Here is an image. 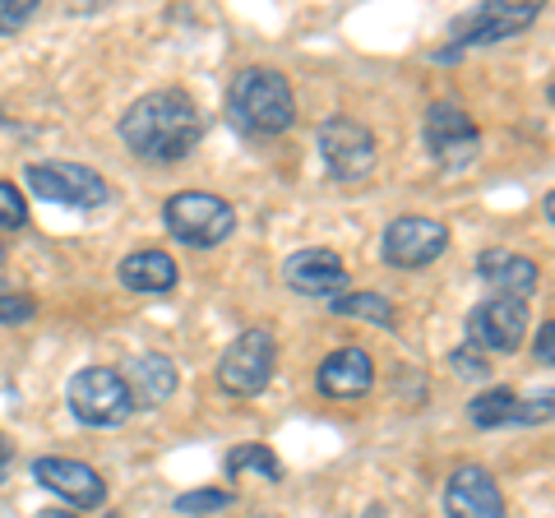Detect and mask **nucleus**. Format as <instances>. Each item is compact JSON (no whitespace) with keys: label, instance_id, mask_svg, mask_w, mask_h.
Returning <instances> with one entry per match:
<instances>
[{"label":"nucleus","instance_id":"obj_1","mask_svg":"<svg viewBox=\"0 0 555 518\" xmlns=\"http://www.w3.org/2000/svg\"><path fill=\"white\" fill-rule=\"evenodd\" d=\"M120 140L149 163H181L204 140V116L185 89H158L126 107Z\"/></svg>","mask_w":555,"mask_h":518},{"label":"nucleus","instance_id":"obj_2","mask_svg":"<svg viewBox=\"0 0 555 518\" xmlns=\"http://www.w3.org/2000/svg\"><path fill=\"white\" fill-rule=\"evenodd\" d=\"M228 116L241 134H255V140H269V134L292 130L297 120V93L283 70H269V65H250L241 70L228 89Z\"/></svg>","mask_w":555,"mask_h":518},{"label":"nucleus","instance_id":"obj_3","mask_svg":"<svg viewBox=\"0 0 555 518\" xmlns=\"http://www.w3.org/2000/svg\"><path fill=\"white\" fill-rule=\"evenodd\" d=\"M163 222L167 232L190 250H208L222 246L236 228V209L222 195H208V190H181L163 204Z\"/></svg>","mask_w":555,"mask_h":518},{"label":"nucleus","instance_id":"obj_4","mask_svg":"<svg viewBox=\"0 0 555 518\" xmlns=\"http://www.w3.org/2000/svg\"><path fill=\"white\" fill-rule=\"evenodd\" d=\"M65 403L83 426H98V430L126 426L130 412H134L126 379H120V371H107V366H83V371L69 375Z\"/></svg>","mask_w":555,"mask_h":518},{"label":"nucleus","instance_id":"obj_5","mask_svg":"<svg viewBox=\"0 0 555 518\" xmlns=\"http://www.w3.org/2000/svg\"><path fill=\"white\" fill-rule=\"evenodd\" d=\"M422 144H426V153H430V158H436L440 167L463 171V167L477 163V153H481V130H477V120L459 107V102L440 98V102H430V107H426Z\"/></svg>","mask_w":555,"mask_h":518},{"label":"nucleus","instance_id":"obj_6","mask_svg":"<svg viewBox=\"0 0 555 518\" xmlns=\"http://www.w3.org/2000/svg\"><path fill=\"white\" fill-rule=\"evenodd\" d=\"M278 366V348L269 329H246L228 342V352L218 357V385L236 393V399H255V393L269 389Z\"/></svg>","mask_w":555,"mask_h":518},{"label":"nucleus","instance_id":"obj_7","mask_svg":"<svg viewBox=\"0 0 555 518\" xmlns=\"http://www.w3.org/2000/svg\"><path fill=\"white\" fill-rule=\"evenodd\" d=\"M24 185L47 204H69V209H98L107 204V181L83 163H28Z\"/></svg>","mask_w":555,"mask_h":518},{"label":"nucleus","instance_id":"obj_8","mask_svg":"<svg viewBox=\"0 0 555 518\" xmlns=\"http://www.w3.org/2000/svg\"><path fill=\"white\" fill-rule=\"evenodd\" d=\"M528 306L524 301H514V297H491V301H481L473 306V315H467V348L481 352V357H509L524 348V338H528Z\"/></svg>","mask_w":555,"mask_h":518},{"label":"nucleus","instance_id":"obj_9","mask_svg":"<svg viewBox=\"0 0 555 518\" xmlns=\"http://www.w3.org/2000/svg\"><path fill=\"white\" fill-rule=\"evenodd\" d=\"M315 144H320L324 167L334 171L338 181H361L375 171V158H379L375 134L352 116H328L315 134Z\"/></svg>","mask_w":555,"mask_h":518},{"label":"nucleus","instance_id":"obj_10","mask_svg":"<svg viewBox=\"0 0 555 518\" xmlns=\"http://www.w3.org/2000/svg\"><path fill=\"white\" fill-rule=\"evenodd\" d=\"M449 250V228L436 218H393L385 228V264L393 269H426Z\"/></svg>","mask_w":555,"mask_h":518},{"label":"nucleus","instance_id":"obj_11","mask_svg":"<svg viewBox=\"0 0 555 518\" xmlns=\"http://www.w3.org/2000/svg\"><path fill=\"white\" fill-rule=\"evenodd\" d=\"M537 14H542V5H532V0H505V5L486 0L473 14L454 20V38L463 47H491V42H505L514 33H524L528 24H537Z\"/></svg>","mask_w":555,"mask_h":518},{"label":"nucleus","instance_id":"obj_12","mask_svg":"<svg viewBox=\"0 0 555 518\" xmlns=\"http://www.w3.org/2000/svg\"><path fill=\"white\" fill-rule=\"evenodd\" d=\"M283 283H287L292 292H301V297L334 301V297H343V287H347V264H343L334 250L306 246V250H297V255H287Z\"/></svg>","mask_w":555,"mask_h":518},{"label":"nucleus","instance_id":"obj_13","mask_svg":"<svg viewBox=\"0 0 555 518\" xmlns=\"http://www.w3.org/2000/svg\"><path fill=\"white\" fill-rule=\"evenodd\" d=\"M444 514L449 518H505V495H500L495 477L486 468L463 463L444 481Z\"/></svg>","mask_w":555,"mask_h":518},{"label":"nucleus","instance_id":"obj_14","mask_svg":"<svg viewBox=\"0 0 555 518\" xmlns=\"http://www.w3.org/2000/svg\"><path fill=\"white\" fill-rule=\"evenodd\" d=\"M33 477H38L42 491L65 500L69 509H98L102 500H107L102 477L89 468V463H75V458H38L33 463Z\"/></svg>","mask_w":555,"mask_h":518},{"label":"nucleus","instance_id":"obj_15","mask_svg":"<svg viewBox=\"0 0 555 518\" xmlns=\"http://www.w3.org/2000/svg\"><path fill=\"white\" fill-rule=\"evenodd\" d=\"M551 393H542V399L524 403L514 389H486L477 393L473 403H467V417H473V426L481 430H500V426H537V422H551Z\"/></svg>","mask_w":555,"mask_h":518},{"label":"nucleus","instance_id":"obj_16","mask_svg":"<svg viewBox=\"0 0 555 518\" xmlns=\"http://www.w3.org/2000/svg\"><path fill=\"white\" fill-rule=\"evenodd\" d=\"M315 385L324 399H361V393H371V385H375V361L366 348H338L320 361Z\"/></svg>","mask_w":555,"mask_h":518},{"label":"nucleus","instance_id":"obj_17","mask_svg":"<svg viewBox=\"0 0 555 518\" xmlns=\"http://www.w3.org/2000/svg\"><path fill=\"white\" fill-rule=\"evenodd\" d=\"M477 273L495 287V297H514V301L532 297L537 283H542V269H537V259L518 255V250H486L477 259Z\"/></svg>","mask_w":555,"mask_h":518},{"label":"nucleus","instance_id":"obj_18","mask_svg":"<svg viewBox=\"0 0 555 518\" xmlns=\"http://www.w3.org/2000/svg\"><path fill=\"white\" fill-rule=\"evenodd\" d=\"M120 379H126L134 407H158V403H167L171 393H177V366H171L163 352L134 357L130 366L120 371Z\"/></svg>","mask_w":555,"mask_h":518},{"label":"nucleus","instance_id":"obj_19","mask_svg":"<svg viewBox=\"0 0 555 518\" xmlns=\"http://www.w3.org/2000/svg\"><path fill=\"white\" fill-rule=\"evenodd\" d=\"M177 259L167 250H134L120 259V283L130 292H171L177 287Z\"/></svg>","mask_w":555,"mask_h":518},{"label":"nucleus","instance_id":"obj_20","mask_svg":"<svg viewBox=\"0 0 555 518\" xmlns=\"http://www.w3.org/2000/svg\"><path fill=\"white\" fill-rule=\"evenodd\" d=\"M334 315H347V320H371L379 329H393L398 324V310L389 297H379V292H343V297L328 301Z\"/></svg>","mask_w":555,"mask_h":518},{"label":"nucleus","instance_id":"obj_21","mask_svg":"<svg viewBox=\"0 0 555 518\" xmlns=\"http://www.w3.org/2000/svg\"><path fill=\"white\" fill-rule=\"evenodd\" d=\"M246 472H259L264 481H283V463L269 444H236L228 454V477H246Z\"/></svg>","mask_w":555,"mask_h":518},{"label":"nucleus","instance_id":"obj_22","mask_svg":"<svg viewBox=\"0 0 555 518\" xmlns=\"http://www.w3.org/2000/svg\"><path fill=\"white\" fill-rule=\"evenodd\" d=\"M177 514H218V509H232V491H185L171 500Z\"/></svg>","mask_w":555,"mask_h":518},{"label":"nucleus","instance_id":"obj_23","mask_svg":"<svg viewBox=\"0 0 555 518\" xmlns=\"http://www.w3.org/2000/svg\"><path fill=\"white\" fill-rule=\"evenodd\" d=\"M33 315H38V301H33L28 292H20V287L0 283V324H24Z\"/></svg>","mask_w":555,"mask_h":518},{"label":"nucleus","instance_id":"obj_24","mask_svg":"<svg viewBox=\"0 0 555 518\" xmlns=\"http://www.w3.org/2000/svg\"><path fill=\"white\" fill-rule=\"evenodd\" d=\"M28 222V204L20 195V185L0 181V232H20Z\"/></svg>","mask_w":555,"mask_h":518},{"label":"nucleus","instance_id":"obj_25","mask_svg":"<svg viewBox=\"0 0 555 518\" xmlns=\"http://www.w3.org/2000/svg\"><path fill=\"white\" fill-rule=\"evenodd\" d=\"M33 14H38V0H0V33H20Z\"/></svg>","mask_w":555,"mask_h":518},{"label":"nucleus","instance_id":"obj_26","mask_svg":"<svg viewBox=\"0 0 555 518\" xmlns=\"http://www.w3.org/2000/svg\"><path fill=\"white\" fill-rule=\"evenodd\" d=\"M449 366H454L463 379H481V375H491V361H486L481 352H473L467 342H463V348H459L454 357H449Z\"/></svg>","mask_w":555,"mask_h":518},{"label":"nucleus","instance_id":"obj_27","mask_svg":"<svg viewBox=\"0 0 555 518\" xmlns=\"http://www.w3.org/2000/svg\"><path fill=\"white\" fill-rule=\"evenodd\" d=\"M532 352H537V361H542L546 371L555 366V324H551V320L542 324V329H537V348H532Z\"/></svg>","mask_w":555,"mask_h":518},{"label":"nucleus","instance_id":"obj_28","mask_svg":"<svg viewBox=\"0 0 555 518\" xmlns=\"http://www.w3.org/2000/svg\"><path fill=\"white\" fill-rule=\"evenodd\" d=\"M10 458H14V454H10V440H5V436H0V481H5V477H10Z\"/></svg>","mask_w":555,"mask_h":518},{"label":"nucleus","instance_id":"obj_29","mask_svg":"<svg viewBox=\"0 0 555 518\" xmlns=\"http://www.w3.org/2000/svg\"><path fill=\"white\" fill-rule=\"evenodd\" d=\"M33 518H79L75 509H42V514H33Z\"/></svg>","mask_w":555,"mask_h":518},{"label":"nucleus","instance_id":"obj_30","mask_svg":"<svg viewBox=\"0 0 555 518\" xmlns=\"http://www.w3.org/2000/svg\"><path fill=\"white\" fill-rule=\"evenodd\" d=\"M0 264H5V246H0Z\"/></svg>","mask_w":555,"mask_h":518}]
</instances>
